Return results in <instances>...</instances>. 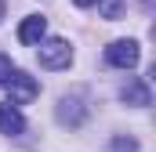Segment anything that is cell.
I'll list each match as a JSON object with an SVG mask.
<instances>
[{"label":"cell","mask_w":156,"mask_h":152,"mask_svg":"<svg viewBox=\"0 0 156 152\" xmlns=\"http://www.w3.org/2000/svg\"><path fill=\"white\" fill-rule=\"evenodd\" d=\"M37 58H40L44 69H69V62H73V47H69V40L51 36V40H40Z\"/></svg>","instance_id":"cell-1"},{"label":"cell","mask_w":156,"mask_h":152,"mask_svg":"<svg viewBox=\"0 0 156 152\" xmlns=\"http://www.w3.org/2000/svg\"><path fill=\"white\" fill-rule=\"evenodd\" d=\"M4 87H7V94H11V105H29V102L40 94V83L29 73H22V69H15V73L7 76Z\"/></svg>","instance_id":"cell-2"},{"label":"cell","mask_w":156,"mask_h":152,"mask_svg":"<svg viewBox=\"0 0 156 152\" xmlns=\"http://www.w3.org/2000/svg\"><path fill=\"white\" fill-rule=\"evenodd\" d=\"M138 58H142V51H138L134 40H113V43L105 47V62L116 65V69H134Z\"/></svg>","instance_id":"cell-3"},{"label":"cell","mask_w":156,"mask_h":152,"mask_svg":"<svg viewBox=\"0 0 156 152\" xmlns=\"http://www.w3.org/2000/svg\"><path fill=\"white\" fill-rule=\"evenodd\" d=\"M83 116H87V109H83V102H80L76 94H73V98L66 94V98L58 102V123H66V127H80Z\"/></svg>","instance_id":"cell-4"},{"label":"cell","mask_w":156,"mask_h":152,"mask_svg":"<svg viewBox=\"0 0 156 152\" xmlns=\"http://www.w3.org/2000/svg\"><path fill=\"white\" fill-rule=\"evenodd\" d=\"M120 98H123L127 105H134V109H145V105L153 102V94H149V83H145V80H127V87L120 91Z\"/></svg>","instance_id":"cell-5"},{"label":"cell","mask_w":156,"mask_h":152,"mask_svg":"<svg viewBox=\"0 0 156 152\" xmlns=\"http://www.w3.org/2000/svg\"><path fill=\"white\" fill-rule=\"evenodd\" d=\"M26 130V119H22V112H18V105H0V134H22Z\"/></svg>","instance_id":"cell-6"},{"label":"cell","mask_w":156,"mask_h":152,"mask_svg":"<svg viewBox=\"0 0 156 152\" xmlns=\"http://www.w3.org/2000/svg\"><path fill=\"white\" fill-rule=\"evenodd\" d=\"M47 33V18H40V15H29L22 26H18V40L22 43H40Z\"/></svg>","instance_id":"cell-7"},{"label":"cell","mask_w":156,"mask_h":152,"mask_svg":"<svg viewBox=\"0 0 156 152\" xmlns=\"http://www.w3.org/2000/svg\"><path fill=\"white\" fill-rule=\"evenodd\" d=\"M94 4H98V15L105 22H116L120 15H123V0H94Z\"/></svg>","instance_id":"cell-8"},{"label":"cell","mask_w":156,"mask_h":152,"mask_svg":"<svg viewBox=\"0 0 156 152\" xmlns=\"http://www.w3.org/2000/svg\"><path fill=\"white\" fill-rule=\"evenodd\" d=\"M109 152H138V141H134L131 134H116L113 145H109Z\"/></svg>","instance_id":"cell-9"},{"label":"cell","mask_w":156,"mask_h":152,"mask_svg":"<svg viewBox=\"0 0 156 152\" xmlns=\"http://www.w3.org/2000/svg\"><path fill=\"white\" fill-rule=\"evenodd\" d=\"M15 73V65H11V58H4V54H0V87H4V83H7V76Z\"/></svg>","instance_id":"cell-10"},{"label":"cell","mask_w":156,"mask_h":152,"mask_svg":"<svg viewBox=\"0 0 156 152\" xmlns=\"http://www.w3.org/2000/svg\"><path fill=\"white\" fill-rule=\"evenodd\" d=\"M73 4H76V7H91L94 0H73Z\"/></svg>","instance_id":"cell-11"},{"label":"cell","mask_w":156,"mask_h":152,"mask_svg":"<svg viewBox=\"0 0 156 152\" xmlns=\"http://www.w3.org/2000/svg\"><path fill=\"white\" fill-rule=\"evenodd\" d=\"M0 18H4V0H0Z\"/></svg>","instance_id":"cell-12"}]
</instances>
